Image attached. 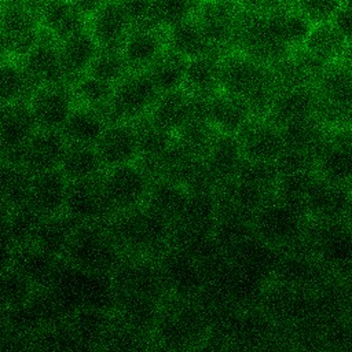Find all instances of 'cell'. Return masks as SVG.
Segmentation results:
<instances>
[{
    "mask_svg": "<svg viewBox=\"0 0 352 352\" xmlns=\"http://www.w3.org/2000/svg\"><path fill=\"white\" fill-rule=\"evenodd\" d=\"M190 190L169 176H154L146 208L169 221L173 227L182 219Z\"/></svg>",
    "mask_w": 352,
    "mask_h": 352,
    "instance_id": "cell-29",
    "label": "cell"
},
{
    "mask_svg": "<svg viewBox=\"0 0 352 352\" xmlns=\"http://www.w3.org/2000/svg\"><path fill=\"white\" fill-rule=\"evenodd\" d=\"M344 221L348 224V227L352 230V191L349 195V201H348V206H346V212L344 216Z\"/></svg>",
    "mask_w": 352,
    "mask_h": 352,
    "instance_id": "cell-52",
    "label": "cell"
},
{
    "mask_svg": "<svg viewBox=\"0 0 352 352\" xmlns=\"http://www.w3.org/2000/svg\"><path fill=\"white\" fill-rule=\"evenodd\" d=\"M0 30L14 58H21L44 34L37 1H0Z\"/></svg>",
    "mask_w": 352,
    "mask_h": 352,
    "instance_id": "cell-10",
    "label": "cell"
},
{
    "mask_svg": "<svg viewBox=\"0 0 352 352\" xmlns=\"http://www.w3.org/2000/svg\"><path fill=\"white\" fill-rule=\"evenodd\" d=\"M131 70L120 50H100L88 74L114 87Z\"/></svg>",
    "mask_w": 352,
    "mask_h": 352,
    "instance_id": "cell-46",
    "label": "cell"
},
{
    "mask_svg": "<svg viewBox=\"0 0 352 352\" xmlns=\"http://www.w3.org/2000/svg\"><path fill=\"white\" fill-rule=\"evenodd\" d=\"M28 102L38 129L43 131L62 132L77 107L70 82L37 88Z\"/></svg>",
    "mask_w": 352,
    "mask_h": 352,
    "instance_id": "cell-13",
    "label": "cell"
},
{
    "mask_svg": "<svg viewBox=\"0 0 352 352\" xmlns=\"http://www.w3.org/2000/svg\"><path fill=\"white\" fill-rule=\"evenodd\" d=\"M37 10L43 34L55 43L88 30V15L80 1H37Z\"/></svg>",
    "mask_w": 352,
    "mask_h": 352,
    "instance_id": "cell-15",
    "label": "cell"
},
{
    "mask_svg": "<svg viewBox=\"0 0 352 352\" xmlns=\"http://www.w3.org/2000/svg\"><path fill=\"white\" fill-rule=\"evenodd\" d=\"M341 62H344L352 70V47L348 48V51H346V54H345V56L342 58Z\"/></svg>",
    "mask_w": 352,
    "mask_h": 352,
    "instance_id": "cell-53",
    "label": "cell"
},
{
    "mask_svg": "<svg viewBox=\"0 0 352 352\" xmlns=\"http://www.w3.org/2000/svg\"><path fill=\"white\" fill-rule=\"evenodd\" d=\"M294 7L307 18L312 25L330 23L338 11L341 1L331 0H314V1H293Z\"/></svg>",
    "mask_w": 352,
    "mask_h": 352,
    "instance_id": "cell-47",
    "label": "cell"
},
{
    "mask_svg": "<svg viewBox=\"0 0 352 352\" xmlns=\"http://www.w3.org/2000/svg\"><path fill=\"white\" fill-rule=\"evenodd\" d=\"M96 150L104 165V170L139 162V135L136 124L110 122Z\"/></svg>",
    "mask_w": 352,
    "mask_h": 352,
    "instance_id": "cell-25",
    "label": "cell"
},
{
    "mask_svg": "<svg viewBox=\"0 0 352 352\" xmlns=\"http://www.w3.org/2000/svg\"><path fill=\"white\" fill-rule=\"evenodd\" d=\"M41 216L30 206H19L12 209L6 226V232L18 248L32 245Z\"/></svg>",
    "mask_w": 352,
    "mask_h": 352,
    "instance_id": "cell-44",
    "label": "cell"
},
{
    "mask_svg": "<svg viewBox=\"0 0 352 352\" xmlns=\"http://www.w3.org/2000/svg\"><path fill=\"white\" fill-rule=\"evenodd\" d=\"M165 40L168 51L184 60L205 55H220L204 34L194 15L166 29Z\"/></svg>",
    "mask_w": 352,
    "mask_h": 352,
    "instance_id": "cell-31",
    "label": "cell"
},
{
    "mask_svg": "<svg viewBox=\"0 0 352 352\" xmlns=\"http://www.w3.org/2000/svg\"><path fill=\"white\" fill-rule=\"evenodd\" d=\"M132 29L122 1H98L88 18V33L100 50H121Z\"/></svg>",
    "mask_w": 352,
    "mask_h": 352,
    "instance_id": "cell-16",
    "label": "cell"
},
{
    "mask_svg": "<svg viewBox=\"0 0 352 352\" xmlns=\"http://www.w3.org/2000/svg\"><path fill=\"white\" fill-rule=\"evenodd\" d=\"M205 102L206 99H194L184 91L160 95L147 120L160 129L176 136L194 118H206Z\"/></svg>",
    "mask_w": 352,
    "mask_h": 352,
    "instance_id": "cell-18",
    "label": "cell"
},
{
    "mask_svg": "<svg viewBox=\"0 0 352 352\" xmlns=\"http://www.w3.org/2000/svg\"><path fill=\"white\" fill-rule=\"evenodd\" d=\"M38 290L14 267L0 274V309L10 312L29 302Z\"/></svg>",
    "mask_w": 352,
    "mask_h": 352,
    "instance_id": "cell-43",
    "label": "cell"
},
{
    "mask_svg": "<svg viewBox=\"0 0 352 352\" xmlns=\"http://www.w3.org/2000/svg\"><path fill=\"white\" fill-rule=\"evenodd\" d=\"M120 51L131 72H147L168 51L165 32L153 25L135 26Z\"/></svg>",
    "mask_w": 352,
    "mask_h": 352,
    "instance_id": "cell-22",
    "label": "cell"
},
{
    "mask_svg": "<svg viewBox=\"0 0 352 352\" xmlns=\"http://www.w3.org/2000/svg\"><path fill=\"white\" fill-rule=\"evenodd\" d=\"M302 248L333 279L352 278V230L344 220L309 221Z\"/></svg>",
    "mask_w": 352,
    "mask_h": 352,
    "instance_id": "cell-4",
    "label": "cell"
},
{
    "mask_svg": "<svg viewBox=\"0 0 352 352\" xmlns=\"http://www.w3.org/2000/svg\"><path fill=\"white\" fill-rule=\"evenodd\" d=\"M67 146L62 132L40 129L26 146L19 164L30 175L59 169Z\"/></svg>",
    "mask_w": 352,
    "mask_h": 352,
    "instance_id": "cell-26",
    "label": "cell"
},
{
    "mask_svg": "<svg viewBox=\"0 0 352 352\" xmlns=\"http://www.w3.org/2000/svg\"><path fill=\"white\" fill-rule=\"evenodd\" d=\"M139 135V162L144 165L154 176L164 172L175 147L176 136L160 129L147 118L138 122Z\"/></svg>",
    "mask_w": 352,
    "mask_h": 352,
    "instance_id": "cell-28",
    "label": "cell"
},
{
    "mask_svg": "<svg viewBox=\"0 0 352 352\" xmlns=\"http://www.w3.org/2000/svg\"><path fill=\"white\" fill-rule=\"evenodd\" d=\"M33 92L34 87L16 58L0 63V109L26 102Z\"/></svg>",
    "mask_w": 352,
    "mask_h": 352,
    "instance_id": "cell-38",
    "label": "cell"
},
{
    "mask_svg": "<svg viewBox=\"0 0 352 352\" xmlns=\"http://www.w3.org/2000/svg\"><path fill=\"white\" fill-rule=\"evenodd\" d=\"M76 228L77 226L65 214L41 217L32 245L66 261Z\"/></svg>",
    "mask_w": 352,
    "mask_h": 352,
    "instance_id": "cell-35",
    "label": "cell"
},
{
    "mask_svg": "<svg viewBox=\"0 0 352 352\" xmlns=\"http://www.w3.org/2000/svg\"><path fill=\"white\" fill-rule=\"evenodd\" d=\"M276 91L271 67L238 51L220 56V92L242 100L254 117H267Z\"/></svg>",
    "mask_w": 352,
    "mask_h": 352,
    "instance_id": "cell-1",
    "label": "cell"
},
{
    "mask_svg": "<svg viewBox=\"0 0 352 352\" xmlns=\"http://www.w3.org/2000/svg\"><path fill=\"white\" fill-rule=\"evenodd\" d=\"M32 175L16 162L0 160V197L12 209L28 205Z\"/></svg>",
    "mask_w": 352,
    "mask_h": 352,
    "instance_id": "cell-40",
    "label": "cell"
},
{
    "mask_svg": "<svg viewBox=\"0 0 352 352\" xmlns=\"http://www.w3.org/2000/svg\"><path fill=\"white\" fill-rule=\"evenodd\" d=\"M198 1H151V25L166 30L195 14Z\"/></svg>",
    "mask_w": 352,
    "mask_h": 352,
    "instance_id": "cell-45",
    "label": "cell"
},
{
    "mask_svg": "<svg viewBox=\"0 0 352 352\" xmlns=\"http://www.w3.org/2000/svg\"><path fill=\"white\" fill-rule=\"evenodd\" d=\"M107 224L125 256L158 258L173 243L175 227L146 206L116 214Z\"/></svg>",
    "mask_w": 352,
    "mask_h": 352,
    "instance_id": "cell-2",
    "label": "cell"
},
{
    "mask_svg": "<svg viewBox=\"0 0 352 352\" xmlns=\"http://www.w3.org/2000/svg\"><path fill=\"white\" fill-rule=\"evenodd\" d=\"M245 161L238 136L217 132L204 158V165L213 184L219 190L236 177Z\"/></svg>",
    "mask_w": 352,
    "mask_h": 352,
    "instance_id": "cell-24",
    "label": "cell"
},
{
    "mask_svg": "<svg viewBox=\"0 0 352 352\" xmlns=\"http://www.w3.org/2000/svg\"><path fill=\"white\" fill-rule=\"evenodd\" d=\"M18 246L8 236L6 230L0 231V274L12 268L16 257Z\"/></svg>",
    "mask_w": 352,
    "mask_h": 352,
    "instance_id": "cell-49",
    "label": "cell"
},
{
    "mask_svg": "<svg viewBox=\"0 0 352 352\" xmlns=\"http://www.w3.org/2000/svg\"><path fill=\"white\" fill-rule=\"evenodd\" d=\"M246 161L276 165L285 153L282 129L267 117L253 118L238 135Z\"/></svg>",
    "mask_w": 352,
    "mask_h": 352,
    "instance_id": "cell-14",
    "label": "cell"
},
{
    "mask_svg": "<svg viewBox=\"0 0 352 352\" xmlns=\"http://www.w3.org/2000/svg\"><path fill=\"white\" fill-rule=\"evenodd\" d=\"M315 173L352 191V126L327 129L315 154Z\"/></svg>",
    "mask_w": 352,
    "mask_h": 352,
    "instance_id": "cell-9",
    "label": "cell"
},
{
    "mask_svg": "<svg viewBox=\"0 0 352 352\" xmlns=\"http://www.w3.org/2000/svg\"><path fill=\"white\" fill-rule=\"evenodd\" d=\"M18 60L21 62L34 89L69 82L62 67L58 43L45 36H43L28 52L18 58Z\"/></svg>",
    "mask_w": 352,
    "mask_h": 352,
    "instance_id": "cell-21",
    "label": "cell"
},
{
    "mask_svg": "<svg viewBox=\"0 0 352 352\" xmlns=\"http://www.w3.org/2000/svg\"><path fill=\"white\" fill-rule=\"evenodd\" d=\"M267 118L280 129L318 118V98L314 87H290L276 91Z\"/></svg>",
    "mask_w": 352,
    "mask_h": 352,
    "instance_id": "cell-19",
    "label": "cell"
},
{
    "mask_svg": "<svg viewBox=\"0 0 352 352\" xmlns=\"http://www.w3.org/2000/svg\"><path fill=\"white\" fill-rule=\"evenodd\" d=\"M331 23L342 36L348 48L352 47V1H341Z\"/></svg>",
    "mask_w": 352,
    "mask_h": 352,
    "instance_id": "cell-48",
    "label": "cell"
},
{
    "mask_svg": "<svg viewBox=\"0 0 352 352\" xmlns=\"http://www.w3.org/2000/svg\"><path fill=\"white\" fill-rule=\"evenodd\" d=\"M124 258L107 221L77 226L66 254V263L72 267L107 276L116 272Z\"/></svg>",
    "mask_w": 352,
    "mask_h": 352,
    "instance_id": "cell-5",
    "label": "cell"
},
{
    "mask_svg": "<svg viewBox=\"0 0 352 352\" xmlns=\"http://www.w3.org/2000/svg\"><path fill=\"white\" fill-rule=\"evenodd\" d=\"M62 67L69 82L89 73L100 48L87 32L58 43Z\"/></svg>",
    "mask_w": 352,
    "mask_h": 352,
    "instance_id": "cell-33",
    "label": "cell"
},
{
    "mask_svg": "<svg viewBox=\"0 0 352 352\" xmlns=\"http://www.w3.org/2000/svg\"><path fill=\"white\" fill-rule=\"evenodd\" d=\"M187 60L166 51L146 73L160 95L183 91Z\"/></svg>",
    "mask_w": 352,
    "mask_h": 352,
    "instance_id": "cell-39",
    "label": "cell"
},
{
    "mask_svg": "<svg viewBox=\"0 0 352 352\" xmlns=\"http://www.w3.org/2000/svg\"><path fill=\"white\" fill-rule=\"evenodd\" d=\"M301 48L322 63L330 66L342 60L348 51V44L330 22L312 26L311 33Z\"/></svg>",
    "mask_w": 352,
    "mask_h": 352,
    "instance_id": "cell-37",
    "label": "cell"
},
{
    "mask_svg": "<svg viewBox=\"0 0 352 352\" xmlns=\"http://www.w3.org/2000/svg\"><path fill=\"white\" fill-rule=\"evenodd\" d=\"M70 182L59 170H48L32 175L28 206L41 217L65 213Z\"/></svg>",
    "mask_w": 352,
    "mask_h": 352,
    "instance_id": "cell-23",
    "label": "cell"
},
{
    "mask_svg": "<svg viewBox=\"0 0 352 352\" xmlns=\"http://www.w3.org/2000/svg\"><path fill=\"white\" fill-rule=\"evenodd\" d=\"M11 212H12V208L10 206V204L0 197V231L6 230Z\"/></svg>",
    "mask_w": 352,
    "mask_h": 352,
    "instance_id": "cell-50",
    "label": "cell"
},
{
    "mask_svg": "<svg viewBox=\"0 0 352 352\" xmlns=\"http://www.w3.org/2000/svg\"><path fill=\"white\" fill-rule=\"evenodd\" d=\"M220 56L205 55L186 63L183 91L194 99H209L220 92Z\"/></svg>",
    "mask_w": 352,
    "mask_h": 352,
    "instance_id": "cell-34",
    "label": "cell"
},
{
    "mask_svg": "<svg viewBox=\"0 0 352 352\" xmlns=\"http://www.w3.org/2000/svg\"><path fill=\"white\" fill-rule=\"evenodd\" d=\"M241 1H198L195 19L212 47L220 54L234 50Z\"/></svg>",
    "mask_w": 352,
    "mask_h": 352,
    "instance_id": "cell-11",
    "label": "cell"
},
{
    "mask_svg": "<svg viewBox=\"0 0 352 352\" xmlns=\"http://www.w3.org/2000/svg\"><path fill=\"white\" fill-rule=\"evenodd\" d=\"M66 261L33 245L18 248L14 268L37 290L50 289L60 275Z\"/></svg>",
    "mask_w": 352,
    "mask_h": 352,
    "instance_id": "cell-27",
    "label": "cell"
},
{
    "mask_svg": "<svg viewBox=\"0 0 352 352\" xmlns=\"http://www.w3.org/2000/svg\"><path fill=\"white\" fill-rule=\"evenodd\" d=\"M205 116L217 132L236 136L253 118H256L248 104L221 92L206 99Z\"/></svg>",
    "mask_w": 352,
    "mask_h": 352,
    "instance_id": "cell-30",
    "label": "cell"
},
{
    "mask_svg": "<svg viewBox=\"0 0 352 352\" xmlns=\"http://www.w3.org/2000/svg\"><path fill=\"white\" fill-rule=\"evenodd\" d=\"M11 58H14V56H12L11 50H10V45H8V43H7L6 37H4V34H3L1 30H0V63L8 60V59H11Z\"/></svg>",
    "mask_w": 352,
    "mask_h": 352,
    "instance_id": "cell-51",
    "label": "cell"
},
{
    "mask_svg": "<svg viewBox=\"0 0 352 352\" xmlns=\"http://www.w3.org/2000/svg\"><path fill=\"white\" fill-rule=\"evenodd\" d=\"M349 195V190L333 184L315 173L302 195L301 206L309 221L344 220Z\"/></svg>",
    "mask_w": 352,
    "mask_h": 352,
    "instance_id": "cell-17",
    "label": "cell"
},
{
    "mask_svg": "<svg viewBox=\"0 0 352 352\" xmlns=\"http://www.w3.org/2000/svg\"><path fill=\"white\" fill-rule=\"evenodd\" d=\"M70 84L78 106L99 110L107 116L114 89L113 85L94 77L92 74H85Z\"/></svg>",
    "mask_w": 352,
    "mask_h": 352,
    "instance_id": "cell-42",
    "label": "cell"
},
{
    "mask_svg": "<svg viewBox=\"0 0 352 352\" xmlns=\"http://www.w3.org/2000/svg\"><path fill=\"white\" fill-rule=\"evenodd\" d=\"M29 102H21L0 109V160L16 162L38 132Z\"/></svg>",
    "mask_w": 352,
    "mask_h": 352,
    "instance_id": "cell-12",
    "label": "cell"
},
{
    "mask_svg": "<svg viewBox=\"0 0 352 352\" xmlns=\"http://www.w3.org/2000/svg\"><path fill=\"white\" fill-rule=\"evenodd\" d=\"M216 135L217 131L205 117H197L176 135V144L186 155L204 160Z\"/></svg>",
    "mask_w": 352,
    "mask_h": 352,
    "instance_id": "cell-41",
    "label": "cell"
},
{
    "mask_svg": "<svg viewBox=\"0 0 352 352\" xmlns=\"http://www.w3.org/2000/svg\"><path fill=\"white\" fill-rule=\"evenodd\" d=\"M308 226L309 219L304 208L278 192L252 216L253 235L280 252L301 248Z\"/></svg>",
    "mask_w": 352,
    "mask_h": 352,
    "instance_id": "cell-3",
    "label": "cell"
},
{
    "mask_svg": "<svg viewBox=\"0 0 352 352\" xmlns=\"http://www.w3.org/2000/svg\"><path fill=\"white\" fill-rule=\"evenodd\" d=\"M154 175L140 162L106 169L100 187L110 208L111 217L146 205Z\"/></svg>",
    "mask_w": 352,
    "mask_h": 352,
    "instance_id": "cell-6",
    "label": "cell"
},
{
    "mask_svg": "<svg viewBox=\"0 0 352 352\" xmlns=\"http://www.w3.org/2000/svg\"><path fill=\"white\" fill-rule=\"evenodd\" d=\"M59 170L70 183L94 182L102 177L104 165L96 147L69 144Z\"/></svg>",
    "mask_w": 352,
    "mask_h": 352,
    "instance_id": "cell-36",
    "label": "cell"
},
{
    "mask_svg": "<svg viewBox=\"0 0 352 352\" xmlns=\"http://www.w3.org/2000/svg\"><path fill=\"white\" fill-rule=\"evenodd\" d=\"M157 261L169 297L201 300L206 289V270L198 257L172 243Z\"/></svg>",
    "mask_w": 352,
    "mask_h": 352,
    "instance_id": "cell-7",
    "label": "cell"
},
{
    "mask_svg": "<svg viewBox=\"0 0 352 352\" xmlns=\"http://www.w3.org/2000/svg\"><path fill=\"white\" fill-rule=\"evenodd\" d=\"M110 124L106 113L78 106L70 116L62 135L69 144L96 147Z\"/></svg>",
    "mask_w": 352,
    "mask_h": 352,
    "instance_id": "cell-32",
    "label": "cell"
},
{
    "mask_svg": "<svg viewBox=\"0 0 352 352\" xmlns=\"http://www.w3.org/2000/svg\"><path fill=\"white\" fill-rule=\"evenodd\" d=\"M160 92L146 72H129L114 85L107 110L110 122L138 124L148 117Z\"/></svg>",
    "mask_w": 352,
    "mask_h": 352,
    "instance_id": "cell-8",
    "label": "cell"
},
{
    "mask_svg": "<svg viewBox=\"0 0 352 352\" xmlns=\"http://www.w3.org/2000/svg\"><path fill=\"white\" fill-rule=\"evenodd\" d=\"M63 214L76 226L109 221L111 219V212L104 199L100 179L70 183Z\"/></svg>",
    "mask_w": 352,
    "mask_h": 352,
    "instance_id": "cell-20",
    "label": "cell"
}]
</instances>
